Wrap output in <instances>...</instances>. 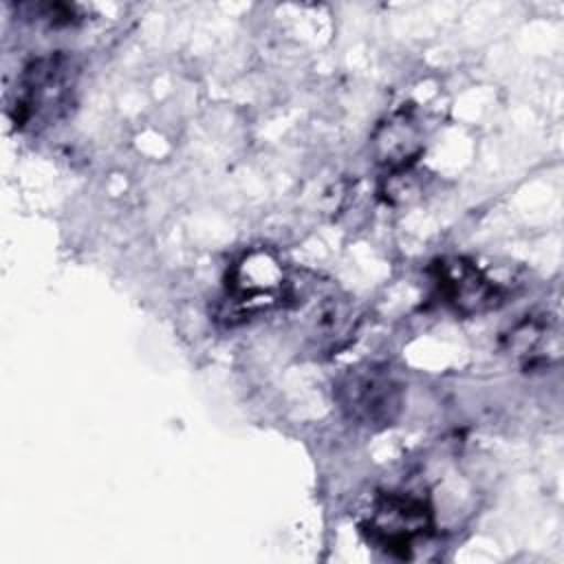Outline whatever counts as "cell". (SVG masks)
<instances>
[{
	"mask_svg": "<svg viewBox=\"0 0 564 564\" xmlns=\"http://www.w3.org/2000/svg\"><path fill=\"white\" fill-rule=\"evenodd\" d=\"M555 339V328L544 315H527L522 322L509 328V333L505 335V348L513 359L531 368L546 361V355Z\"/></svg>",
	"mask_w": 564,
	"mask_h": 564,
	"instance_id": "7",
	"label": "cell"
},
{
	"mask_svg": "<svg viewBox=\"0 0 564 564\" xmlns=\"http://www.w3.org/2000/svg\"><path fill=\"white\" fill-rule=\"evenodd\" d=\"M438 297L458 315H480L505 302V289L469 258H441L430 269Z\"/></svg>",
	"mask_w": 564,
	"mask_h": 564,
	"instance_id": "5",
	"label": "cell"
},
{
	"mask_svg": "<svg viewBox=\"0 0 564 564\" xmlns=\"http://www.w3.org/2000/svg\"><path fill=\"white\" fill-rule=\"evenodd\" d=\"M70 95L68 64L62 55L37 57L24 66L11 101V117L18 128L51 119L64 108Z\"/></svg>",
	"mask_w": 564,
	"mask_h": 564,
	"instance_id": "4",
	"label": "cell"
},
{
	"mask_svg": "<svg viewBox=\"0 0 564 564\" xmlns=\"http://www.w3.org/2000/svg\"><path fill=\"white\" fill-rule=\"evenodd\" d=\"M289 282L280 262L264 249L245 253L227 278L218 315L227 324L245 322L286 300Z\"/></svg>",
	"mask_w": 564,
	"mask_h": 564,
	"instance_id": "2",
	"label": "cell"
},
{
	"mask_svg": "<svg viewBox=\"0 0 564 564\" xmlns=\"http://www.w3.org/2000/svg\"><path fill=\"white\" fill-rule=\"evenodd\" d=\"M432 529L430 505L414 494L401 491L381 494L361 522L366 540L394 557H410L416 544L430 538Z\"/></svg>",
	"mask_w": 564,
	"mask_h": 564,
	"instance_id": "1",
	"label": "cell"
},
{
	"mask_svg": "<svg viewBox=\"0 0 564 564\" xmlns=\"http://www.w3.org/2000/svg\"><path fill=\"white\" fill-rule=\"evenodd\" d=\"M423 126L414 110H399L383 121L375 132V156L379 163L403 170L410 167L423 152Z\"/></svg>",
	"mask_w": 564,
	"mask_h": 564,
	"instance_id": "6",
	"label": "cell"
},
{
	"mask_svg": "<svg viewBox=\"0 0 564 564\" xmlns=\"http://www.w3.org/2000/svg\"><path fill=\"white\" fill-rule=\"evenodd\" d=\"M335 399L357 425L386 427L401 412V383L386 366L364 364L344 372L335 386Z\"/></svg>",
	"mask_w": 564,
	"mask_h": 564,
	"instance_id": "3",
	"label": "cell"
}]
</instances>
